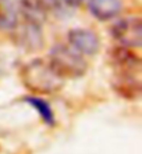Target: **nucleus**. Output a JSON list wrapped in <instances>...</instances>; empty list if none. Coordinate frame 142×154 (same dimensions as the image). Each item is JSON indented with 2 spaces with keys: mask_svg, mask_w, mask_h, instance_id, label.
Wrapping results in <instances>:
<instances>
[{
  "mask_svg": "<svg viewBox=\"0 0 142 154\" xmlns=\"http://www.w3.org/2000/svg\"><path fill=\"white\" fill-rule=\"evenodd\" d=\"M24 86L34 94H53L64 86V79L54 72L49 61L35 58L20 71Z\"/></svg>",
  "mask_w": 142,
  "mask_h": 154,
  "instance_id": "1",
  "label": "nucleus"
},
{
  "mask_svg": "<svg viewBox=\"0 0 142 154\" xmlns=\"http://www.w3.org/2000/svg\"><path fill=\"white\" fill-rule=\"evenodd\" d=\"M49 64L63 79H78L85 75L88 69V63L84 60L82 54L61 43L52 47L49 53Z\"/></svg>",
  "mask_w": 142,
  "mask_h": 154,
  "instance_id": "2",
  "label": "nucleus"
},
{
  "mask_svg": "<svg viewBox=\"0 0 142 154\" xmlns=\"http://www.w3.org/2000/svg\"><path fill=\"white\" fill-rule=\"evenodd\" d=\"M111 36L125 47L138 49L142 45V22L139 17H125L111 26Z\"/></svg>",
  "mask_w": 142,
  "mask_h": 154,
  "instance_id": "3",
  "label": "nucleus"
},
{
  "mask_svg": "<svg viewBox=\"0 0 142 154\" xmlns=\"http://www.w3.org/2000/svg\"><path fill=\"white\" fill-rule=\"evenodd\" d=\"M109 63L114 68L116 74H137L141 71V58L137 53L131 50V47L117 46L113 47L107 53Z\"/></svg>",
  "mask_w": 142,
  "mask_h": 154,
  "instance_id": "4",
  "label": "nucleus"
},
{
  "mask_svg": "<svg viewBox=\"0 0 142 154\" xmlns=\"http://www.w3.org/2000/svg\"><path fill=\"white\" fill-rule=\"evenodd\" d=\"M68 46L82 56H93L100 49V39L93 31L85 28L71 29L67 35Z\"/></svg>",
  "mask_w": 142,
  "mask_h": 154,
  "instance_id": "5",
  "label": "nucleus"
},
{
  "mask_svg": "<svg viewBox=\"0 0 142 154\" xmlns=\"http://www.w3.org/2000/svg\"><path fill=\"white\" fill-rule=\"evenodd\" d=\"M111 88L125 100H137L142 93L141 79L137 74H116L111 81Z\"/></svg>",
  "mask_w": 142,
  "mask_h": 154,
  "instance_id": "6",
  "label": "nucleus"
},
{
  "mask_svg": "<svg viewBox=\"0 0 142 154\" xmlns=\"http://www.w3.org/2000/svg\"><path fill=\"white\" fill-rule=\"evenodd\" d=\"M15 28H18L15 39L20 46H22L27 50H39L43 46L42 25L24 21L21 26L15 25Z\"/></svg>",
  "mask_w": 142,
  "mask_h": 154,
  "instance_id": "7",
  "label": "nucleus"
},
{
  "mask_svg": "<svg viewBox=\"0 0 142 154\" xmlns=\"http://www.w3.org/2000/svg\"><path fill=\"white\" fill-rule=\"evenodd\" d=\"M121 7V0H88V8L91 14L99 21H107L114 18L120 14Z\"/></svg>",
  "mask_w": 142,
  "mask_h": 154,
  "instance_id": "8",
  "label": "nucleus"
},
{
  "mask_svg": "<svg viewBox=\"0 0 142 154\" xmlns=\"http://www.w3.org/2000/svg\"><path fill=\"white\" fill-rule=\"evenodd\" d=\"M22 100L25 103L34 107L36 110V112L39 114L40 119H42L47 126H52L53 128L56 125V117H54V111L53 108L50 107V104L47 103L45 99L39 96H34V94H28V96H25Z\"/></svg>",
  "mask_w": 142,
  "mask_h": 154,
  "instance_id": "9",
  "label": "nucleus"
},
{
  "mask_svg": "<svg viewBox=\"0 0 142 154\" xmlns=\"http://www.w3.org/2000/svg\"><path fill=\"white\" fill-rule=\"evenodd\" d=\"M18 8L13 0H0V31L14 29L18 24Z\"/></svg>",
  "mask_w": 142,
  "mask_h": 154,
  "instance_id": "10",
  "label": "nucleus"
},
{
  "mask_svg": "<svg viewBox=\"0 0 142 154\" xmlns=\"http://www.w3.org/2000/svg\"><path fill=\"white\" fill-rule=\"evenodd\" d=\"M40 8L46 11H57L60 10V0H34Z\"/></svg>",
  "mask_w": 142,
  "mask_h": 154,
  "instance_id": "11",
  "label": "nucleus"
},
{
  "mask_svg": "<svg viewBox=\"0 0 142 154\" xmlns=\"http://www.w3.org/2000/svg\"><path fill=\"white\" fill-rule=\"evenodd\" d=\"M63 4H66V6H68V7H78V6H81L82 2L84 0H60Z\"/></svg>",
  "mask_w": 142,
  "mask_h": 154,
  "instance_id": "12",
  "label": "nucleus"
}]
</instances>
